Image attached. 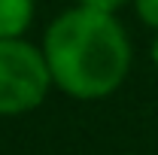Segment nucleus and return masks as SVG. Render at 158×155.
<instances>
[{"label": "nucleus", "mask_w": 158, "mask_h": 155, "mask_svg": "<svg viewBox=\"0 0 158 155\" xmlns=\"http://www.w3.org/2000/svg\"><path fill=\"white\" fill-rule=\"evenodd\" d=\"M52 85L76 100L113 94L131 70V40L116 12L70 6L52 19L43 37Z\"/></svg>", "instance_id": "obj_1"}, {"label": "nucleus", "mask_w": 158, "mask_h": 155, "mask_svg": "<svg viewBox=\"0 0 158 155\" xmlns=\"http://www.w3.org/2000/svg\"><path fill=\"white\" fill-rule=\"evenodd\" d=\"M52 88L43 49L21 37H0V116L37 110Z\"/></svg>", "instance_id": "obj_2"}, {"label": "nucleus", "mask_w": 158, "mask_h": 155, "mask_svg": "<svg viewBox=\"0 0 158 155\" xmlns=\"http://www.w3.org/2000/svg\"><path fill=\"white\" fill-rule=\"evenodd\" d=\"M37 0H0V37H24L34 21Z\"/></svg>", "instance_id": "obj_3"}, {"label": "nucleus", "mask_w": 158, "mask_h": 155, "mask_svg": "<svg viewBox=\"0 0 158 155\" xmlns=\"http://www.w3.org/2000/svg\"><path fill=\"white\" fill-rule=\"evenodd\" d=\"M134 3V12H137V19L146 24V27H152L158 31V0H131Z\"/></svg>", "instance_id": "obj_4"}, {"label": "nucleus", "mask_w": 158, "mask_h": 155, "mask_svg": "<svg viewBox=\"0 0 158 155\" xmlns=\"http://www.w3.org/2000/svg\"><path fill=\"white\" fill-rule=\"evenodd\" d=\"M76 3L79 6H88V9H100V12H116V9H122L131 0H76Z\"/></svg>", "instance_id": "obj_5"}, {"label": "nucleus", "mask_w": 158, "mask_h": 155, "mask_svg": "<svg viewBox=\"0 0 158 155\" xmlns=\"http://www.w3.org/2000/svg\"><path fill=\"white\" fill-rule=\"evenodd\" d=\"M152 64H155V70H158V37H155V43H152Z\"/></svg>", "instance_id": "obj_6"}, {"label": "nucleus", "mask_w": 158, "mask_h": 155, "mask_svg": "<svg viewBox=\"0 0 158 155\" xmlns=\"http://www.w3.org/2000/svg\"><path fill=\"white\" fill-rule=\"evenodd\" d=\"M122 155H128V152H122Z\"/></svg>", "instance_id": "obj_7"}]
</instances>
